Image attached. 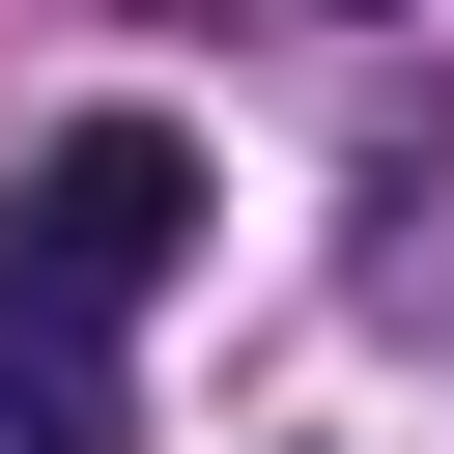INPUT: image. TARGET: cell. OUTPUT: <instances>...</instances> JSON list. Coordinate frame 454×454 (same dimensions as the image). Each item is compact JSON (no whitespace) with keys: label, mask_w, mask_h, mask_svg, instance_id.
I'll use <instances>...</instances> for the list:
<instances>
[{"label":"cell","mask_w":454,"mask_h":454,"mask_svg":"<svg viewBox=\"0 0 454 454\" xmlns=\"http://www.w3.org/2000/svg\"><path fill=\"white\" fill-rule=\"evenodd\" d=\"M170 255H199V142H170V114H57V142H28V199H0V284L114 340Z\"/></svg>","instance_id":"obj_1"},{"label":"cell","mask_w":454,"mask_h":454,"mask_svg":"<svg viewBox=\"0 0 454 454\" xmlns=\"http://www.w3.org/2000/svg\"><path fill=\"white\" fill-rule=\"evenodd\" d=\"M0 454H114V340L0 284Z\"/></svg>","instance_id":"obj_2"}]
</instances>
